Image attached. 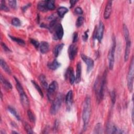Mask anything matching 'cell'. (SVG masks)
Segmentation results:
<instances>
[{"mask_svg": "<svg viewBox=\"0 0 134 134\" xmlns=\"http://www.w3.org/2000/svg\"><path fill=\"white\" fill-rule=\"evenodd\" d=\"M106 76L107 72L105 71L103 74L100 81L99 80L97 79V81H96V83L95 84V92L97 94V100L99 101V102L103 99L104 96V91L106 84Z\"/></svg>", "mask_w": 134, "mask_h": 134, "instance_id": "obj_1", "label": "cell"}, {"mask_svg": "<svg viewBox=\"0 0 134 134\" xmlns=\"http://www.w3.org/2000/svg\"><path fill=\"white\" fill-rule=\"evenodd\" d=\"M91 99L87 96L85 98L83 105V109L82 112V118L83 121V129L85 130L88 125L91 116Z\"/></svg>", "mask_w": 134, "mask_h": 134, "instance_id": "obj_2", "label": "cell"}, {"mask_svg": "<svg viewBox=\"0 0 134 134\" xmlns=\"http://www.w3.org/2000/svg\"><path fill=\"white\" fill-rule=\"evenodd\" d=\"M116 48V40L115 37L113 38L112 44L110 50H109L108 54V66L109 69L112 70L114 65L115 62V52Z\"/></svg>", "mask_w": 134, "mask_h": 134, "instance_id": "obj_3", "label": "cell"}, {"mask_svg": "<svg viewBox=\"0 0 134 134\" xmlns=\"http://www.w3.org/2000/svg\"><path fill=\"white\" fill-rule=\"evenodd\" d=\"M133 59L132 58L131 61L129 66V71L127 75V86L130 92H132L133 90Z\"/></svg>", "mask_w": 134, "mask_h": 134, "instance_id": "obj_4", "label": "cell"}, {"mask_svg": "<svg viewBox=\"0 0 134 134\" xmlns=\"http://www.w3.org/2000/svg\"><path fill=\"white\" fill-rule=\"evenodd\" d=\"M62 102V96L61 94L55 98V99L53 101L51 108H50V114L52 115H55L58 110L60 109L61 106Z\"/></svg>", "mask_w": 134, "mask_h": 134, "instance_id": "obj_5", "label": "cell"}, {"mask_svg": "<svg viewBox=\"0 0 134 134\" xmlns=\"http://www.w3.org/2000/svg\"><path fill=\"white\" fill-rule=\"evenodd\" d=\"M81 56L82 59L83 60V61L85 63V64L87 65V73L90 72V71L93 69L94 65L93 60L92 59H91L90 57H87L84 54H82Z\"/></svg>", "mask_w": 134, "mask_h": 134, "instance_id": "obj_6", "label": "cell"}, {"mask_svg": "<svg viewBox=\"0 0 134 134\" xmlns=\"http://www.w3.org/2000/svg\"><path fill=\"white\" fill-rule=\"evenodd\" d=\"M104 30V25L103 23L100 20L99 22L98 27L97 29V31L95 34V37H94L95 38H96L97 39L99 42H100L102 40Z\"/></svg>", "mask_w": 134, "mask_h": 134, "instance_id": "obj_7", "label": "cell"}, {"mask_svg": "<svg viewBox=\"0 0 134 134\" xmlns=\"http://www.w3.org/2000/svg\"><path fill=\"white\" fill-rule=\"evenodd\" d=\"M58 87V83L56 81H52L48 87V96L49 99H51L52 96L56 91Z\"/></svg>", "mask_w": 134, "mask_h": 134, "instance_id": "obj_8", "label": "cell"}, {"mask_svg": "<svg viewBox=\"0 0 134 134\" xmlns=\"http://www.w3.org/2000/svg\"><path fill=\"white\" fill-rule=\"evenodd\" d=\"M64 34L63 28L61 25V24H59L56 25L55 27V39L61 40Z\"/></svg>", "mask_w": 134, "mask_h": 134, "instance_id": "obj_9", "label": "cell"}, {"mask_svg": "<svg viewBox=\"0 0 134 134\" xmlns=\"http://www.w3.org/2000/svg\"><path fill=\"white\" fill-rule=\"evenodd\" d=\"M77 52V47L76 45L71 44L69 46L68 49V54L69 58L71 60L74 59Z\"/></svg>", "mask_w": 134, "mask_h": 134, "instance_id": "obj_10", "label": "cell"}, {"mask_svg": "<svg viewBox=\"0 0 134 134\" xmlns=\"http://www.w3.org/2000/svg\"><path fill=\"white\" fill-rule=\"evenodd\" d=\"M111 8H112V1H108L105 7V9L104 13V18L105 19H107L109 18L111 12Z\"/></svg>", "mask_w": 134, "mask_h": 134, "instance_id": "obj_11", "label": "cell"}, {"mask_svg": "<svg viewBox=\"0 0 134 134\" xmlns=\"http://www.w3.org/2000/svg\"><path fill=\"white\" fill-rule=\"evenodd\" d=\"M106 131V132L108 133H121L122 132L120 129L112 124L107 125Z\"/></svg>", "mask_w": 134, "mask_h": 134, "instance_id": "obj_12", "label": "cell"}, {"mask_svg": "<svg viewBox=\"0 0 134 134\" xmlns=\"http://www.w3.org/2000/svg\"><path fill=\"white\" fill-rule=\"evenodd\" d=\"M19 96H20V102H21L23 106L25 108L28 107L29 106V101L27 95L26 94V93L25 92H24L21 94H20Z\"/></svg>", "mask_w": 134, "mask_h": 134, "instance_id": "obj_13", "label": "cell"}, {"mask_svg": "<svg viewBox=\"0 0 134 134\" xmlns=\"http://www.w3.org/2000/svg\"><path fill=\"white\" fill-rule=\"evenodd\" d=\"M65 76L66 77V78H69V81H70V83L71 84H73L75 81V77L74 76V71L72 68H69L66 71V74H65Z\"/></svg>", "mask_w": 134, "mask_h": 134, "instance_id": "obj_14", "label": "cell"}, {"mask_svg": "<svg viewBox=\"0 0 134 134\" xmlns=\"http://www.w3.org/2000/svg\"><path fill=\"white\" fill-rule=\"evenodd\" d=\"M73 100V92L72 91H69L65 96V103L66 105V108L70 109L72 104Z\"/></svg>", "mask_w": 134, "mask_h": 134, "instance_id": "obj_15", "label": "cell"}, {"mask_svg": "<svg viewBox=\"0 0 134 134\" xmlns=\"http://www.w3.org/2000/svg\"><path fill=\"white\" fill-rule=\"evenodd\" d=\"M82 75V66L80 62H78L76 65V77H75V83H79L81 79Z\"/></svg>", "mask_w": 134, "mask_h": 134, "instance_id": "obj_16", "label": "cell"}, {"mask_svg": "<svg viewBox=\"0 0 134 134\" xmlns=\"http://www.w3.org/2000/svg\"><path fill=\"white\" fill-rule=\"evenodd\" d=\"M0 79L2 85L5 90L9 91L12 89V85L10 84V83L8 81H7L5 78H4L2 75H1Z\"/></svg>", "mask_w": 134, "mask_h": 134, "instance_id": "obj_17", "label": "cell"}, {"mask_svg": "<svg viewBox=\"0 0 134 134\" xmlns=\"http://www.w3.org/2000/svg\"><path fill=\"white\" fill-rule=\"evenodd\" d=\"M131 40L129 39L128 41H126V48H125V54H124V60L125 61H127L129 59V56L130 52V49H131Z\"/></svg>", "mask_w": 134, "mask_h": 134, "instance_id": "obj_18", "label": "cell"}, {"mask_svg": "<svg viewBox=\"0 0 134 134\" xmlns=\"http://www.w3.org/2000/svg\"><path fill=\"white\" fill-rule=\"evenodd\" d=\"M39 49L41 53L44 54L48 52L49 50V44L46 41H42L40 43Z\"/></svg>", "mask_w": 134, "mask_h": 134, "instance_id": "obj_19", "label": "cell"}, {"mask_svg": "<svg viewBox=\"0 0 134 134\" xmlns=\"http://www.w3.org/2000/svg\"><path fill=\"white\" fill-rule=\"evenodd\" d=\"M47 66L50 69L55 70L61 66V64L57 60V59H54L52 62L48 63Z\"/></svg>", "mask_w": 134, "mask_h": 134, "instance_id": "obj_20", "label": "cell"}, {"mask_svg": "<svg viewBox=\"0 0 134 134\" xmlns=\"http://www.w3.org/2000/svg\"><path fill=\"white\" fill-rule=\"evenodd\" d=\"M38 9L41 12H46L48 10L47 7V1H41L39 2L37 5Z\"/></svg>", "mask_w": 134, "mask_h": 134, "instance_id": "obj_21", "label": "cell"}, {"mask_svg": "<svg viewBox=\"0 0 134 134\" xmlns=\"http://www.w3.org/2000/svg\"><path fill=\"white\" fill-rule=\"evenodd\" d=\"M0 64L2 68L5 71V72H6L8 74H11V70L9 66L7 65L6 62L4 60H3L2 59H1L0 60Z\"/></svg>", "mask_w": 134, "mask_h": 134, "instance_id": "obj_22", "label": "cell"}, {"mask_svg": "<svg viewBox=\"0 0 134 134\" xmlns=\"http://www.w3.org/2000/svg\"><path fill=\"white\" fill-rule=\"evenodd\" d=\"M68 11H69V9L66 7H63V6H61L59 7L57 9L58 15L60 18H63L65 14H66L68 12Z\"/></svg>", "mask_w": 134, "mask_h": 134, "instance_id": "obj_23", "label": "cell"}, {"mask_svg": "<svg viewBox=\"0 0 134 134\" xmlns=\"http://www.w3.org/2000/svg\"><path fill=\"white\" fill-rule=\"evenodd\" d=\"M64 47L63 43H60L57 45L53 49V54L55 57H57L60 53Z\"/></svg>", "mask_w": 134, "mask_h": 134, "instance_id": "obj_24", "label": "cell"}, {"mask_svg": "<svg viewBox=\"0 0 134 134\" xmlns=\"http://www.w3.org/2000/svg\"><path fill=\"white\" fill-rule=\"evenodd\" d=\"M39 81L40 83L41 84V85H42V86L46 89H48V83L47 82L46 80V78L45 77V76L43 74H41L39 76Z\"/></svg>", "mask_w": 134, "mask_h": 134, "instance_id": "obj_25", "label": "cell"}, {"mask_svg": "<svg viewBox=\"0 0 134 134\" xmlns=\"http://www.w3.org/2000/svg\"><path fill=\"white\" fill-rule=\"evenodd\" d=\"M14 79H15V82H16V88L19 93V94H21L24 92V89H23V87L22 86V85H21L20 82L18 80V79L16 77H14Z\"/></svg>", "mask_w": 134, "mask_h": 134, "instance_id": "obj_26", "label": "cell"}, {"mask_svg": "<svg viewBox=\"0 0 134 134\" xmlns=\"http://www.w3.org/2000/svg\"><path fill=\"white\" fill-rule=\"evenodd\" d=\"M9 38L12 40H13L15 42L17 43L18 44H19L20 46H25V41L23 39L18 38H17V37H15L14 36H10V35H9Z\"/></svg>", "mask_w": 134, "mask_h": 134, "instance_id": "obj_27", "label": "cell"}, {"mask_svg": "<svg viewBox=\"0 0 134 134\" xmlns=\"http://www.w3.org/2000/svg\"><path fill=\"white\" fill-rule=\"evenodd\" d=\"M123 32H124V37H125V40L126 42V41H128L130 39H129V30L128 29L127 26L125 24H124V25H123Z\"/></svg>", "mask_w": 134, "mask_h": 134, "instance_id": "obj_28", "label": "cell"}, {"mask_svg": "<svg viewBox=\"0 0 134 134\" xmlns=\"http://www.w3.org/2000/svg\"><path fill=\"white\" fill-rule=\"evenodd\" d=\"M54 1L53 0H49L47 1V7L48 10H53L55 8V5H54Z\"/></svg>", "mask_w": 134, "mask_h": 134, "instance_id": "obj_29", "label": "cell"}, {"mask_svg": "<svg viewBox=\"0 0 134 134\" xmlns=\"http://www.w3.org/2000/svg\"><path fill=\"white\" fill-rule=\"evenodd\" d=\"M27 115L28 117V118L29 120L31 122H35L36 121V117L34 114V113L30 109H28L27 110Z\"/></svg>", "mask_w": 134, "mask_h": 134, "instance_id": "obj_30", "label": "cell"}, {"mask_svg": "<svg viewBox=\"0 0 134 134\" xmlns=\"http://www.w3.org/2000/svg\"><path fill=\"white\" fill-rule=\"evenodd\" d=\"M7 109H8V110L12 115H13L16 117V118L17 120H20V117H19V115L17 114V111H16V110H15L14 108L9 106V107H8Z\"/></svg>", "mask_w": 134, "mask_h": 134, "instance_id": "obj_31", "label": "cell"}, {"mask_svg": "<svg viewBox=\"0 0 134 134\" xmlns=\"http://www.w3.org/2000/svg\"><path fill=\"white\" fill-rule=\"evenodd\" d=\"M31 82L32 83V84L34 85V86H35V88L37 90V91H38V92L39 93L40 95L41 96V97H43V94L42 93V91L41 90V88H40V87L39 86V85L35 81H31Z\"/></svg>", "mask_w": 134, "mask_h": 134, "instance_id": "obj_32", "label": "cell"}, {"mask_svg": "<svg viewBox=\"0 0 134 134\" xmlns=\"http://www.w3.org/2000/svg\"><path fill=\"white\" fill-rule=\"evenodd\" d=\"M103 129L102 124L100 123H98L95 125V128H94V133H102Z\"/></svg>", "mask_w": 134, "mask_h": 134, "instance_id": "obj_33", "label": "cell"}, {"mask_svg": "<svg viewBox=\"0 0 134 134\" xmlns=\"http://www.w3.org/2000/svg\"><path fill=\"white\" fill-rule=\"evenodd\" d=\"M84 23V18L82 16H80L77 18L76 21V26L77 28L80 27Z\"/></svg>", "mask_w": 134, "mask_h": 134, "instance_id": "obj_34", "label": "cell"}, {"mask_svg": "<svg viewBox=\"0 0 134 134\" xmlns=\"http://www.w3.org/2000/svg\"><path fill=\"white\" fill-rule=\"evenodd\" d=\"M12 24L13 26L16 27H19L21 25L20 20L18 18H16V17H15L12 19Z\"/></svg>", "mask_w": 134, "mask_h": 134, "instance_id": "obj_35", "label": "cell"}, {"mask_svg": "<svg viewBox=\"0 0 134 134\" xmlns=\"http://www.w3.org/2000/svg\"><path fill=\"white\" fill-rule=\"evenodd\" d=\"M24 127H25L26 131H27V132L28 133H34V132L32 130V128H31V127L30 126V125L28 123L25 122Z\"/></svg>", "mask_w": 134, "mask_h": 134, "instance_id": "obj_36", "label": "cell"}, {"mask_svg": "<svg viewBox=\"0 0 134 134\" xmlns=\"http://www.w3.org/2000/svg\"><path fill=\"white\" fill-rule=\"evenodd\" d=\"M1 10L5 11V12H8L9 10L8 7L5 5V1H1Z\"/></svg>", "mask_w": 134, "mask_h": 134, "instance_id": "obj_37", "label": "cell"}, {"mask_svg": "<svg viewBox=\"0 0 134 134\" xmlns=\"http://www.w3.org/2000/svg\"><path fill=\"white\" fill-rule=\"evenodd\" d=\"M110 98H111L112 104H114L115 103V102H116V93H115V91H112L110 92Z\"/></svg>", "mask_w": 134, "mask_h": 134, "instance_id": "obj_38", "label": "cell"}, {"mask_svg": "<svg viewBox=\"0 0 134 134\" xmlns=\"http://www.w3.org/2000/svg\"><path fill=\"white\" fill-rule=\"evenodd\" d=\"M8 3L9 4V5L13 8L15 9L17 6V2L15 0H11V1H8Z\"/></svg>", "mask_w": 134, "mask_h": 134, "instance_id": "obj_39", "label": "cell"}, {"mask_svg": "<svg viewBox=\"0 0 134 134\" xmlns=\"http://www.w3.org/2000/svg\"><path fill=\"white\" fill-rule=\"evenodd\" d=\"M30 42L32 44V45H34V46L36 48H39V45H40V43L38 41H36L35 39H30Z\"/></svg>", "mask_w": 134, "mask_h": 134, "instance_id": "obj_40", "label": "cell"}, {"mask_svg": "<svg viewBox=\"0 0 134 134\" xmlns=\"http://www.w3.org/2000/svg\"><path fill=\"white\" fill-rule=\"evenodd\" d=\"M1 46H2V48L3 49V50H4V51H5V52H11V50L9 49V48L4 42H1Z\"/></svg>", "mask_w": 134, "mask_h": 134, "instance_id": "obj_41", "label": "cell"}, {"mask_svg": "<svg viewBox=\"0 0 134 134\" xmlns=\"http://www.w3.org/2000/svg\"><path fill=\"white\" fill-rule=\"evenodd\" d=\"M74 12L75 14H78V15H82L83 14V10L82 8L80 7H77L75 8Z\"/></svg>", "mask_w": 134, "mask_h": 134, "instance_id": "obj_42", "label": "cell"}, {"mask_svg": "<svg viewBox=\"0 0 134 134\" xmlns=\"http://www.w3.org/2000/svg\"><path fill=\"white\" fill-rule=\"evenodd\" d=\"M77 39H78V35H77V33L75 32L74 33L73 36V43L76 42L77 41Z\"/></svg>", "mask_w": 134, "mask_h": 134, "instance_id": "obj_43", "label": "cell"}, {"mask_svg": "<svg viewBox=\"0 0 134 134\" xmlns=\"http://www.w3.org/2000/svg\"><path fill=\"white\" fill-rule=\"evenodd\" d=\"M88 30H87L86 31H85V32L84 34V35L83 36V40L84 41H86V40L88 38Z\"/></svg>", "mask_w": 134, "mask_h": 134, "instance_id": "obj_44", "label": "cell"}, {"mask_svg": "<svg viewBox=\"0 0 134 134\" xmlns=\"http://www.w3.org/2000/svg\"><path fill=\"white\" fill-rule=\"evenodd\" d=\"M77 1H74V0H71L70 1V8H72L74 7L76 3L77 2Z\"/></svg>", "mask_w": 134, "mask_h": 134, "instance_id": "obj_45", "label": "cell"}, {"mask_svg": "<svg viewBox=\"0 0 134 134\" xmlns=\"http://www.w3.org/2000/svg\"><path fill=\"white\" fill-rule=\"evenodd\" d=\"M132 121L133 122V109H132Z\"/></svg>", "mask_w": 134, "mask_h": 134, "instance_id": "obj_46", "label": "cell"}, {"mask_svg": "<svg viewBox=\"0 0 134 134\" xmlns=\"http://www.w3.org/2000/svg\"><path fill=\"white\" fill-rule=\"evenodd\" d=\"M12 133H18V132H16V131H12Z\"/></svg>", "mask_w": 134, "mask_h": 134, "instance_id": "obj_47", "label": "cell"}]
</instances>
